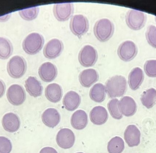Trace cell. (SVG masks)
<instances>
[{"label": "cell", "mask_w": 156, "mask_h": 153, "mask_svg": "<svg viewBox=\"0 0 156 153\" xmlns=\"http://www.w3.org/2000/svg\"><path fill=\"white\" fill-rule=\"evenodd\" d=\"M2 125L6 131L14 133L20 128L21 121L18 115L12 112H9L3 117Z\"/></svg>", "instance_id": "14"}, {"label": "cell", "mask_w": 156, "mask_h": 153, "mask_svg": "<svg viewBox=\"0 0 156 153\" xmlns=\"http://www.w3.org/2000/svg\"><path fill=\"white\" fill-rule=\"evenodd\" d=\"M144 69L146 74L150 77H156V60H147L145 63Z\"/></svg>", "instance_id": "32"}, {"label": "cell", "mask_w": 156, "mask_h": 153, "mask_svg": "<svg viewBox=\"0 0 156 153\" xmlns=\"http://www.w3.org/2000/svg\"><path fill=\"white\" fill-rule=\"evenodd\" d=\"M83 153V152H78V153Z\"/></svg>", "instance_id": "37"}, {"label": "cell", "mask_w": 156, "mask_h": 153, "mask_svg": "<svg viewBox=\"0 0 156 153\" xmlns=\"http://www.w3.org/2000/svg\"><path fill=\"white\" fill-rule=\"evenodd\" d=\"M44 43V40L42 35L37 33H32L23 41V49L27 54L35 55L41 50Z\"/></svg>", "instance_id": "3"}, {"label": "cell", "mask_w": 156, "mask_h": 153, "mask_svg": "<svg viewBox=\"0 0 156 153\" xmlns=\"http://www.w3.org/2000/svg\"><path fill=\"white\" fill-rule=\"evenodd\" d=\"M71 124L76 130H83L87 126L88 123L87 113L83 110H79L75 112L71 118Z\"/></svg>", "instance_id": "23"}, {"label": "cell", "mask_w": 156, "mask_h": 153, "mask_svg": "<svg viewBox=\"0 0 156 153\" xmlns=\"http://www.w3.org/2000/svg\"><path fill=\"white\" fill-rule=\"evenodd\" d=\"M91 122L96 125H101L105 124L108 119L107 110L102 106H96L91 111L90 113Z\"/></svg>", "instance_id": "18"}, {"label": "cell", "mask_w": 156, "mask_h": 153, "mask_svg": "<svg viewBox=\"0 0 156 153\" xmlns=\"http://www.w3.org/2000/svg\"><path fill=\"white\" fill-rule=\"evenodd\" d=\"M124 135L125 141L129 147H135L140 144L141 132L136 125L132 124L127 126Z\"/></svg>", "instance_id": "15"}, {"label": "cell", "mask_w": 156, "mask_h": 153, "mask_svg": "<svg viewBox=\"0 0 156 153\" xmlns=\"http://www.w3.org/2000/svg\"><path fill=\"white\" fill-rule=\"evenodd\" d=\"M80 102V96L74 91H69L63 98V105L69 111H73L76 109Z\"/></svg>", "instance_id": "22"}, {"label": "cell", "mask_w": 156, "mask_h": 153, "mask_svg": "<svg viewBox=\"0 0 156 153\" xmlns=\"http://www.w3.org/2000/svg\"><path fill=\"white\" fill-rule=\"evenodd\" d=\"M13 46L10 40L5 37H0V59H6L12 55Z\"/></svg>", "instance_id": "28"}, {"label": "cell", "mask_w": 156, "mask_h": 153, "mask_svg": "<svg viewBox=\"0 0 156 153\" xmlns=\"http://www.w3.org/2000/svg\"><path fill=\"white\" fill-rule=\"evenodd\" d=\"M64 49L63 43L58 39H51L44 49V55L47 58L54 59L60 55Z\"/></svg>", "instance_id": "12"}, {"label": "cell", "mask_w": 156, "mask_h": 153, "mask_svg": "<svg viewBox=\"0 0 156 153\" xmlns=\"http://www.w3.org/2000/svg\"><path fill=\"white\" fill-rule=\"evenodd\" d=\"M124 149V142L122 138L118 136L111 139L107 145V151L109 153H122Z\"/></svg>", "instance_id": "27"}, {"label": "cell", "mask_w": 156, "mask_h": 153, "mask_svg": "<svg viewBox=\"0 0 156 153\" xmlns=\"http://www.w3.org/2000/svg\"><path fill=\"white\" fill-rule=\"evenodd\" d=\"M25 86L27 91L30 96L37 98L42 95L43 87L35 77H29L25 81Z\"/></svg>", "instance_id": "24"}, {"label": "cell", "mask_w": 156, "mask_h": 153, "mask_svg": "<svg viewBox=\"0 0 156 153\" xmlns=\"http://www.w3.org/2000/svg\"><path fill=\"white\" fill-rule=\"evenodd\" d=\"M27 70V63L23 58L16 55L8 62L7 70L10 76L15 79L22 77Z\"/></svg>", "instance_id": "4"}, {"label": "cell", "mask_w": 156, "mask_h": 153, "mask_svg": "<svg viewBox=\"0 0 156 153\" xmlns=\"http://www.w3.org/2000/svg\"><path fill=\"white\" fill-rule=\"evenodd\" d=\"M119 107L122 114L127 117L133 116L137 109L136 102L129 96L123 97L119 101Z\"/></svg>", "instance_id": "16"}, {"label": "cell", "mask_w": 156, "mask_h": 153, "mask_svg": "<svg viewBox=\"0 0 156 153\" xmlns=\"http://www.w3.org/2000/svg\"><path fill=\"white\" fill-rule=\"evenodd\" d=\"M137 46L130 40L125 41L120 44L117 50L119 58L123 61L128 62L133 60L137 54Z\"/></svg>", "instance_id": "8"}, {"label": "cell", "mask_w": 156, "mask_h": 153, "mask_svg": "<svg viewBox=\"0 0 156 153\" xmlns=\"http://www.w3.org/2000/svg\"><path fill=\"white\" fill-rule=\"evenodd\" d=\"M97 59V51L93 47L89 45L84 46L79 53V62L85 67L93 66L96 63Z\"/></svg>", "instance_id": "6"}, {"label": "cell", "mask_w": 156, "mask_h": 153, "mask_svg": "<svg viewBox=\"0 0 156 153\" xmlns=\"http://www.w3.org/2000/svg\"><path fill=\"white\" fill-rule=\"evenodd\" d=\"M126 21L128 27L132 30H140L146 23L147 16L144 12L130 9L126 13Z\"/></svg>", "instance_id": "5"}, {"label": "cell", "mask_w": 156, "mask_h": 153, "mask_svg": "<svg viewBox=\"0 0 156 153\" xmlns=\"http://www.w3.org/2000/svg\"><path fill=\"white\" fill-rule=\"evenodd\" d=\"M39 153H58L55 149L51 147H46L43 148Z\"/></svg>", "instance_id": "34"}, {"label": "cell", "mask_w": 156, "mask_h": 153, "mask_svg": "<svg viewBox=\"0 0 156 153\" xmlns=\"http://www.w3.org/2000/svg\"><path fill=\"white\" fill-rule=\"evenodd\" d=\"M38 74L40 78L46 82L53 81L57 76L58 70L56 67L50 62H45L42 64L39 69Z\"/></svg>", "instance_id": "13"}, {"label": "cell", "mask_w": 156, "mask_h": 153, "mask_svg": "<svg viewBox=\"0 0 156 153\" xmlns=\"http://www.w3.org/2000/svg\"><path fill=\"white\" fill-rule=\"evenodd\" d=\"M119 101L117 99H113L109 101L107 105L111 116L116 120L121 119L123 117L122 114L119 109Z\"/></svg>", "instance_id": "29"}, {"label": "cell", "mask_w": 156, "mask_h": 153, "mask_svg": "<svg viewBox=\"0 0 156 153\" xmlns=\"http://www.w3.org/2000/svg\"><path fill=\"white\" fill-rule=\"evenodd\" d=\"M155 21H156V16H155Z\"/></svg>", "instance_id": "36"}, {"label": "cell", "mask_w": 156, "mask_h": 153, "mask_svg": "<svg viewBox=\"0 0 156 153\" xmlns=\"http://www.w3.org/2000/svg\"><path fill=\"white\" fill-rule=\"evenodd\" d=\"M56 142L58 145L63 149H69L75 144L76 137L73 132L69 129H62L57 134Z\"/></svg>", "instance_id": "10"}, {"label": "cell", "mask_w": 156, "mask_h": 153, "mask_svg": "<svg viewBox=\"0 0 156 153\" xmlns=\"http://www.w3.org/2000/svg\"><path fill=\"white\" fill-rule=\"evenodd\" d=\"M43 123L50 128H54L60 121V115L56 109L49 108L46 110L42 115Z\"/></svg>", "instance_id": "17"}, {"label": "cell", "mask_w": 156, "mask_h": 153, "mask_svg": "<svg viewBox=\"0 0 156 153\" xmlns=\"http://www.w3.org/2000/svg\"><path fill=\"white\" fill-rule=\"evenodd\" d=\"M99 77V74L96 70L93 69H88L80 73L79 81L83 87H90L98 81Z\"/></svg>", "instance_id": "19"}, {"label": "cell", "mask_w": 156, "mask_h": 153, "mask_svg": "<svg viewBox=\"0 0 156 153\" xmlns=\"http://www.w3.org/2000/svg\"><path fill=\"white\" fill-rule=\"evenodd\" d=\"M146 37L148 44L156 48V27L151 25L147 27L146 32Z\"/></svg>", "instance_id": "31"}, {"label": "cell", "mask_w": 156, "mask_h": 153, "mask_svg": "<svg viewBox=\"0 0 156 153\" xmlns=\"http://www.w3.org/2000/svg\"><path fill=\"white\" fill-rule=\"evenodd\" d=\"M106 92L105 86L101 83H97L91 88L90 97L93 101L101 103L105 99Z\"/></svg>", "instance_id": "25"}, {"label": "cell", "mask_w": 156, "mask_h": 153, "mask_svg": "<svg viewBox=\"0 0 156 153\" xmlns=\"http://www.w3.org/2000/svg\"><path fill=\"white\" fill-rule=\"evenodd\" d=\"M5 84L2 80H0V98L3 97L5 92Z\"/></svg>", "instance_id": "35"}, {"label": "cell", "mask_w": 156, "mask_h": 153, "mask_svg": "<svg viewBox=\"0 0 156 153\" xmlns=\"http://www.w3.org/2000/svg\"><path fill=\"white\" fill-rule=\"evenodd\" d=\"M12 148L11 141L6 137L0 136V153H10Z\"/></svg>", "instance_id": "33"}, {"label": "cell", "mask_w": 156, "mask_h": 153, "mask_svg": "<svg viewBox=\"0 0 156 153\" xmlns=\"http://www.w3.org/2000/svg\"><path fill=\"white\" fill-rule=\"evenodd\" d=\"M144 75L143 70L139 67L133 69L128 76V84L131 89L136 90L143 83Z\"/></svg>", "instance_id": "21"}, {"label": "cell", "mask_w": 156, "mask_h": 153, "mask_svg": "<svg viewBox=\"0 0 156 153\" xmlns=\"http://www.w3.org/2000/svg\"><path fill=\"white\" fill-rule=\"evenodd\" d=\"M39 11V7L36 6L20 10L19 13L23 19L27 21H31L37 17Z\"/></svg>", "instance_id": "30"}, {"label": "cell", "mask_w": 156, "mask_h": 153, "mask_svg": "<svg viewBox=\"0 0 156 153\" xmlns=\"http://www.w3.org/2000/svg\"><path fill=\"white\" fill-rule=\"evenodd\" d=\"M6 97L8 101L12 105L20 106L25 101L26 94L22 86L14 84L10 86L7 90Z\"/></svg>", "instance_id": "7"}, {"label": "cell", "mask_w": 156, "mask_h": 153, "mask_svg": "<svg viewBox=\"0 0 156 153\" xmlns=\"http://www.w3.org/2000/svg\"><path fill=\"white\" fill-rule=\"evenodd\" d=\"M114 26L109 19L106 18L98 20L94 25V32L95 37L102 42H106L112 36Z\"/></svg>", "instance_id": "2"}, {"label": "cell", "mask_w": 156, "mask_h": 153, "mask_svg": "<svg viewBox=\"0 0 156 153\" xmlns=\"http://www.w3.org/2000/svg\"><path fill=\"white\" fill-rule=\"evenodd\" d=\"M45 95L50 102L57 103L61 100L63 96L62 87L57 83L49 84L46 88Z\"/></svg>", "instance_id": "20"}, {"label": "cell", "mask_w": 156, "mask_h": 153, "mask_svg": "<svg viewBox=\"0 0 156 153\" xmlns=\"http://www.w3.org/2000/svg\"><path fill=\"white\" fill-rule=\"evenodd\" d=\"M54 15L58 21H67L74 12V5L71 3L55 4L53 9Z\"/></svg>", "instance_id": "11"}, {"label": "cell", "mask_w": 156, "mask_h": 153, "mask_svg": "<svg viewBox=\"0 0 156 153\" xmlns=\"http://www.w3.org/2000/svg\"><path fill=\"white\" fill-rule=\"evenodd\" d=\"M141 102L146 108L150 109L156 103V90L151 88L143 92L141 98Z\"/></svg>", "instance_id": "26"}, {"label": "cell", "mask_w": 156, "mask_h": 153, "mask_svg": "<svg viewBox=\"0 0 156 153\" xmlns=\"http://www.w3.org/2000/svg\"><path fill=\"white\" fill-rule=\"evenodd\" d=\"M70 29L75 35L81 36L87 33L89 28V21L82 15H76L71 18Z\"/></svg>", "instance_id": "9"}, {"label": "cell", "mask_w": 156, "mask_h": 153, "mask_svg": "<svg viewBox=\"0 0 156 153\" xmlns=\"http://www.w3.org/2000/svg\"><path fill=\"white\" fill-rule=\"evenodd\" d=\"M106 91L111 98L123 96L127 90V81L122 76H113L105 83Z\"/></svg>", "instance_id": "1"}]
</instances>
